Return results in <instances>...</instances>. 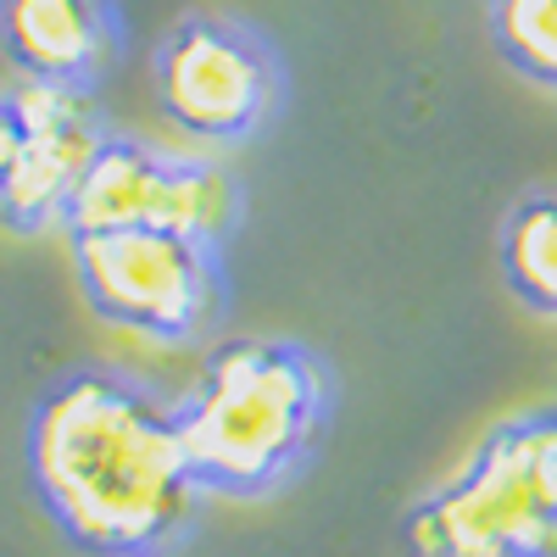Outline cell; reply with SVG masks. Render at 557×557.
<instances>
[{
    "label": "cell",
    "instance_id": "3",
    "mask_svg": "<svg viewBox=\"0 0 557 557\" xmlns=\"http://www.w3.org/2000/svg\"><path fill=\"white\" fill-rule=\"evenodd\" d=\"M407 557H557V407L513 412L401 513Z\"/></svg>",
    "mask_w": 557,
    "mask_h": 557
},
{
    "label": "cell",
    "instance_id": "7",
    "mask_svg": "<svg viewBox=\"0 0 557 557\" xmlns=\"http://www.w3.org/2000/svg\"><path fill=\"white\" fill-rule=\"evenodd\" d=\"M17 157L0 184V223L12 235H45L67 228L78 184L96 168L101 146L112 139L96 89H57V84H17Z\"/></svg>",
    "mask_w": 557,
    "mask_h": 557
},
{
    "label": "cell",
    "instance_id": "10",
    "mask_svg": "<svg viewBox=\"0 0 557 557\" xmlns=\"http://www.w3.org/2000/svg\"><path fill=\"white\" fill-rule=\"evenodd\" d=\"M485 28L507 67L557 96V0H485Z\"/></svg>",
    "mask_w": 557,
    "mask_h": 557
},
{
    "label": "cell",
    "instance_id": "2",
    "mask_svg": "<svg viewBox=\"0 0 557 557\" xmlns=\"http://www.w3.org/2000/svg\"><path fill=\"white\" fill-rule=\"evenodd\" d=\"M335 380L301 341H218L173 401L184 457L207 496L262 502L285 491L323 446Z\"/></svg>",
    "mask_w": 557,
    "mask_h": 557
},
{
    "label": "cell",
    "instance_id": "1",
    "mask_svg": "<svg viewBox=\"0 0 557 557\" xmlns=\"http://www.w3.org/2000/svg\"><path fill=\"white\" fill-rule=\"evenodd\" d=\"M28 480L84 557H168L207 507L173 401L123 368H73L34 401Z\"/></svg>",
    "mask_w": 557,
    "mask_h": 557
},
{
    "label": "cell",
    "instance_id": "4",
    "mask_svg": "<svg viewBox=\"0 0 557 557\" xmlns=\"http://www.w3.org/2000/svg\"><path fill=\"white\" fill-rule=\"evenodd\" d=\"M73 273L89 312L151 346L207 341L228 307L223 246L173 228L73 235Z\"/></svg>",
    "mask_w": 557,
    "mask_h": 557
},
{
    "label": "cell",
    "instance_id": "8",
    "mask_svg": "<svg viewBox=\"0 0 557 557\" xmlns=\"http://www.w3.org/2000/svg\"><path fill=\"white\" fill-rule=\"evenodd\" d=\"M0 57L23 84L96 89L123 57L117 0H0Z\"/></svg>",
    "mask_w": 557,
    "mask_h": 557
},
{
    "label": "cell",
    "instance_id": "9",
    "mask_svg": "<svg viewBox=\"0 0 557 557\" xmlns=\"http://www.w3.org/2000/svg\"><path fill=\"white\" fill-rule=\"evenodd\" d=\"M496 268L502 285L530 312L557 318V190H535L507 207L496 235Z\"/></svg>",
    "mask_w": 557,
    "mask_h": 557
},
{
    "label": "cell",
    "instance_id": "5",
    "mask_svg": "<svg viewBox=\"0 0 557 557\" xmlns=\"http://www.w3.org/2000/svg\"><path fill=\"white\" fill-rule=\"evenodd\" d=\"M151 96L190 146L228 151L257 139L285 112V62L251 23L190 12L157 45Z\"/></svg>",
    "mask_w": 557,
    "mask_h": 557
},
{
    "label": "cell",
    "instance_id": "6",
    "mask_svg": "<svg viewBox=\"0 0 557 557\" xmlns=\"http://www.w3.org/2000/svg\"><path fill=\"white\" fill-rule=\"evenodd\" d=\"M240 178L212 157L162 151L151 139L112 134L89 178L78 184L67 235H112V228H173L223 246L240 228Z\"/></svg>",
    "mask_w": 557,
    "mask_h": 557
},
{
    "label": "cell",
    "instance_id": "11",
    "mask_svg": "<svg viewBox=\"0 0 557 557\" xmlns=\"http://www.w3.org/2000/svg\"><path fill=\"white\" fill-rule=\"evenodd\" d=\"M12 157H17V107L12 96H0V184L12 173Z\"/></svg>",
    "mask_w": 557,
    "mask_h": 557
}]
</instances>
